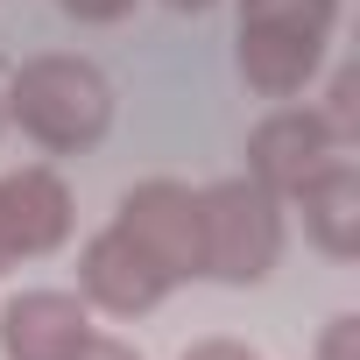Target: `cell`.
Masks as SVG:
<instances>
[{
    "label": "cell",
    "mask_w": 360,
    "mask_h": 360,
    "mask_svg": "<svg viewBox=\"0 0 360 360\" xmlns=\"http://www.w3.org/2000/svg\"><path fill=\"white\" fill-rule=\"evenodd\" d=\"M339 0H240V36H233V71L262 99H297L325 71Z\"/></svg>",
    "instance_id": "cell-2"
},
{
    "label": "cell",
    "mask_w": 360,
    "mask_h": 360,
    "mask_svg": "<svg viewBox=\"0 0 360 360\" xmlns=\"http://www.w3.org/2000/svg\"><path fill=\"white\" fill-rule=\"evenodd\" d=\"M162 8H176V15H205L212 0H162Z\"/></svg>",
    "instance_id": "cell-15"
},
{
    "label": "cell",
    "mask_w": 360,
    "mask_h": 360,
    "mask_svg": "<svg viewBox=\"0 0 360 360\" xmlns=\"http://www.w3.org/2000/svg\"><path fill=\"white\" fill-rule=\"evenodd\" d=\"M0 233H8L15 269L22 262H50L71 233H78V198L50 162H22L0 176Z\"/></svg>",
    "instance_id": "cell-5"
},
{
    "label": "cell",
    "mask_w": 360,
    "mask_h": 360,
    "mask_svg": "<svg viewBox=\"0 0 360 360\" xmlns=\"http://www.w3.org/2000/svg\"><path fill=\"white\" fill-rule=\"evenodd\" d=\"M92 339V304L57 283H29L0 297V360H71Z\"/></svg>",
    "instance_id": "cell-6"
},
{
    "label": "cell",
    "mask_w": 360,
    "mask_h": 360,
    "mask_svg": "<svg viewBox=\"0 0 360 360\" xmlns=\"http://www.w3.org/2000/svg\"><path fill=\"white\" fill-rule=\"evenodd\" d=\"M0 113L22 141H36L43 155H92L106 134H113V113H120V92L113 78L78 57V50H43V57H22L0 85Z\"/></svg>",
    "instance_id": "cell-1"
},
{
    "label": "cell",
    "mask_w": 360,
    "mask_h": 360,
    "mask_svg": "<svg viewBox=\"0 0 360 360\" xmlns=\"http://www.w3.org/2000/svg\"><path fill=\"white\" fill-rule=\"evenodd\" d=\"M318 120L332 127L339 148L360 141V78H353V71H332V85H325V99H318Z\"/></svg>",
    "instance_id": "cell-10"
},
{
    "label": "cell",
    "mask_w": 360,
    "mask_h": 360,
    "mask_svg": "<svg viewBox=\"0 0 360 360\" xmlns=\"http://www.w3.org/2000/svg\"><path fill=\"white\" fill-rule=\"evenodd\" d=\"M113 226L169 276V283H198L205 276V226H198V191L176 176H141L120 191Z\"/></svg>",
    "instance_id": "cell-4"
},
{
    "label": "cell",
    "mask_w": 360,
    "mask_h": 360,
    "mask_svg": "<svg viewBox=\"0 0 360 360\" xmlns=\"http://www.w3.org/2000/svg\"><path fill=\"white\" fill-rule=\"evenodd\" d=\"M169 290H176V283H169L113 219L78 248V297H85L92 311H106V318H141V311H155Z\"/></svg>",
    "instance_id": "cell-8"
},
{
    "label": "cell",
    "mask_w": 360,
    "mask_h": 360,
    "mask_svg": "<svg viewBox=\"0 0 360 360\" xmlns=\"http://www.w3.org/2000/svg\"><path fill=\"white\" fill-rule=\"evenodd\" d=\"M176 360H262L255 346H240V339H198V346H184Z\"/></svg>",
    "instance_id": "cell-14"
},
{
    "label": "cell",
    "mask_w": 360,
    "mask_h": 360,
    "mask_svg": "<svg viewBox=\"0 0 360 360\" xmlns=\"http://www.w3.org/2000/svg\"><path fill=\"white\" fill-rule=\"evenodd\" d=\"M50 8L64 22H78V29H113V22H127L141 8V0H50Z\"/></svg>",
    "instance_id": "cell-12"
},
{
    "label": "cell",
    "mask_w": 360,
    "mask_h": 360,
    "mask_svg": "<svg viewBox=\"0 0 360 360\" xmlns=\"http://www.w3.org/2000/svg\"><path fill=\"white\" fill-rule=\"evenodd\" d=\"M283 212L304 219V240L325 262H353L360 255V162L332 155L318 176H304V184L283 198Z\"/></svg>",
    "instance_id": "cell-9"
},
{
    "label": "cell",
    "mask_w": 360,
    "mask_h": 360,
    "mask_svg": "<svg viewBox=\"0 0 360 360\" xmlns=\"http://www.w3.org/2000/svg\"><path fill=\"white\" fill-rule=\"evenodd\" d=\"M198 226H205V283H226V290H262L290 240L283 198L262 191L248 169L198 191Z\"/></svg>",
    "instance_id": "cell-3"
},
{
    "label": "cell",
    "mask_w": 360,
    "mask_h": 360,
    "mask_svg": "<svg viewBox=\"0 0 360 360\" xmlns=\"http://www.w3.org/2000/svg\"><path fill=\"white\" fill-rule=\"evenodd\" d=\"M71 360H141V346H134V339H120V332H99V325H92V339H85Z\"/></svg>",
    "instance_id": "cell-13"
},
{
    "label": "cell",
    "mask_w": 360,
    "mask_h": 360,
    "mask_svg": "<svg viewBox=\"0 0 360 360\" xmlns=\"http://www.w3.org/2000/svg\"><path fill=\"white\" fill-rule=\"evenodd\" d=\"M0 127H8V113H0Z\"/></svg>",
    "instance_id": "cell-17"
},
{
    "label": "cell",
    "mask_w": 360,
    "mask_h": 360,
    "mask_svg": "<svg viewBox=\"0 0 360 360\" xmlns=\"http://www.w3.org/2000/svg\"><path fill=\"white\" fill-rule=\"evenodd\" d=\"M332 155H353V148L332 141V127L318 120V106H276V113H262L248 127V176L262 191H276V198H290L304 176H318Z\"/></svg>",
    "instance_id": "cell-7"
},
{
    "label": "cell",
    "mask_w": 360,
    "mask_h": 360,
    "mask_svg": "<svg viewBox=\"0 0 360 360\" xmlns=\"http://www.w3.org/2000/svg\"><path fill=\"white\" fill-rule=\"evenodd\" d=\"M15 269V255H8V233H0V276H8Z\"/></svg>",
    "instance_id": "cell-16"
},
{
    "label": "cell",
    "mask_w": 360,
    "mask_h": 360,
    "mask_svg": "<svg viewBox=\"0 0 360 360\" xmlns=\"http://www.w3.org/2000/svg\"><path fill=\"white\" fill-rule=\"evenodd\" d=\"M311 360H360V311H332L318 346H311Z\"/></svg>",
    "instance_id": "cell-11"
}]
</instances>
